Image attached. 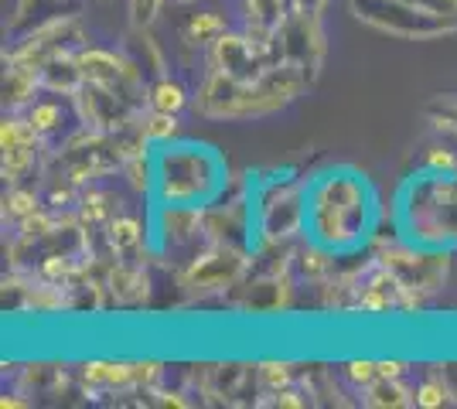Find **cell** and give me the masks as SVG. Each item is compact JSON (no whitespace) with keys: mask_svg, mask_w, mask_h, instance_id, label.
<instances>
[{"mask_svg":"<svg viewBox=\"0 0 457 409\" xmlns=\"http://www.w3.org/2000/svg\"><path fill=\"white\" fill-rule=\"evenodd\" d=\"M376 192L355 168H331L307 181V242L331 256L355 253L376 229Z\"/></svg>","mask_w":457,"mask_h":409,"instance_id":"1","label":"cell"},{"mask_svg":"<svg viewBox=\"0 0 457 409\" xmlns=\"http://www.w3.org/2000/svg\"><path fill=\"white\" fill-rule=\"evenodd\" d=\"M311 82L307 72L294 61H277L263 76L232 78L226 72H212L195 96V110L212 119H253L284 110L287 102L304 93Z\"/></svg>","mask_w":457,"mask_h":409,"instance_id":"2","label":"cell"},{"mask_svg":"<svg viewBox=\"0 0 457 409\" xmlns=\"http://www.w3.org/2000/svg\"><path fill=\"white\" fill-rule=\"evenodd\" d=\"M154 160V192L157 205H198L212 209L215 198L226 192V164L215 147L168 140L151 147Z\"/></svg>","mask_w":457,"mask_h":409,"instance_id":"3","label":"cell"},{"mask_svg":"<svg viewBox=\"0 0 457 409\" xmlns=\"http://www.w3.org/2000/svg\"><path fill=\"white\" fill-rule=\"evenodd\" d=\"M410 201L400 205L403 239L423 249H447L457 242V177L427 175L413 177L406 188Z\"/></svg>","mask_w":457,"mask_h":409,"instance_id":"4","label":"cell"},{"mask_svg":"<svg viewBox=\"0 0 457 409\" xmlns=\"http://www.w3.org/2000/svg\"><path fill=\"white\" fill-rule=\"evenodd\" d=\"M348 7L362 24H372V28H379L386 35H396V38L427 41L447 35V31H457L454 20L430 18L413 0H348Z\"/></svg>","mask_w":457,"mask_h":409,"instance_id":"5","label":"cell"},{"mask_svg":"<svg viewBox=\"0 0 457 409\" xmlns=\"http://www.w3.org/2000/svg\"><path fill=\"white\" fill-rule=\"evenodd\" d=\"M307 218V181L273 184L267 195L256 198V229L263 242H280L287 235L304 233Z\"/></svg>","mask_w":457,"mask_h":409,"instance_id":"6","label":"cell"},{"mask_svg":"<svg viewBox=\"0 0 457 409\" xmlns=\"http://www.w3.org/2000/svg\"><path fill=\"white\" fill-rule=\"evenodd\" d=\"M76 65L86 82L93 86H103V89H113L123 99L130 102H140V96L147 99V89H144V72L140 65L116 52H103V48H82L76 52Z\"/></svg>","mask_w":457,"mask_h":409,"instance_id":"7","label":"cell"},{"mask_svg":"<svg viewBox=\"0 0 457 409\" xmlns=\"http://www.w3.org/2000/svg\"><path fill=\"white\" fill-rule=\"evenodd\" d=\"M243 266H246V256L239 249H232L226 242H215L202 256H195V263L185 270L181 280L191 290H222V287H232L239 280Z\"/></svg>","mask_w":457,"mask_h":409,"instance_id":"8","label":"cell"},{"mask_svg":"<svg viewBox=\"0 0 457 409\" xmlns=\"http://www.w3.org/2000/svg\"><path fill=\"white\" fill-rule=\"evenodd\" d=\"M161 379L157 362H86L82 382L86 389H130V386H154Z\"/></svg>","mask_w":457,"mask_h":409,"instance_id":"9","label":"cell"},{"mask_svg":"<svg viewBox=\"0 0 457 409\" xmlns=\"http://www.w3.org/2000/svg\"><path fill=\"white\" fill-rule=\"evenodd\" d=\"M38 89H41L38 69H31V65H7V72H4V102H7L11 113L28 110L35 102V96H38Z\"/></svg>","mask_w":457,"mask_h":409,"instance_id":"10","label":"cell"},{"mask_svg":"<svg viewBox=\"0 0 457 409\" xmlns=\"http://www.w3.org/2000/svg\"><path fill=\"white\" fill-rule=\"evenodd\" d=\"M147 106L157 113H174L181 117V110H188V89L171 76H157L147 86Z\"/></svg>","mask_w":457,"mask_h":409,"instance_id":"11","label":"cell"},{"mask_svg":"<svg viewBox=\"0 0 457 409\" xmlns=\"http://www.w3.org/2000/svg\"><path fill=\"white\" fill-rule=\"evenodd\" d=\"M365 406H376V409L417 406V389L403 386V379H376L365 389Z\"/></svg>","mask_w":457,"mask_h":409,"instance_id":"12","label":"cell"},{"mask_svg":"<svg viewBox=\"0 0 457 409\" xmlns=\"http://www.w3.org/2000/svg\"><path fill=\"white\" fill-rule=\"evenodd\" d=\"M106 290L113 293L120 304H134L140 297H147V276L137 266H127V263H116L110 276H106Z\"/></svg>","mask_w":457,"mask_h":409,"instance_id":"13","label":"cell"},{"mask_svg":"<svg viewBox=\"0 0 457 409\" xmlns=\"http://www.w3.org/2000/svg\"><path fill=\"white\" fill-rule=\"evenodd\" d=\"M228 31V20L219 11H198L181 24V38L188 45H212L215 38H222Z\"/></svg>","mask_w":457,"mask_h":409,"instance_id":"14","label":"cell"},{"mask_svg":"<svg viewBox=\"0 0 457 409\" xmlns=\"http://www.w3.org/2000/svg\"><path fill=\"white\" fill-rule=\"evenodd\" d=\"M140 239H144V225L134 215H113L106 222V242H110L113 253H130L140 246Z\"/></svg>","mask_w":457,"mask_h":409,"instance_id":"15","label":"cell"},{"mask_svg":"<svg viewBox=\"0 0 457 409\" xmlns=\"http://www.w3.org/2000/svg\"><path fill=\"white\" fill-rule=\"evenodd\" d=\"M28 119H31V127H35V134L45 140V136H55L62 134V127H65V106L55 102V99H35L31 106H28Z\"/></svg>","mask_w":457,"mask_h":409,"instance_id":"16","label":"cell"},{"mask_svg":"<svg viewBox=\"0 0 457 409\" xmlns=\"http://www.w3.org/2000/svg\"><path fill=\"white\" fill-rule=\"evenodd\" d=\"M38 143H41V140H38ZM38 143H21V147L4 151V168H0V175H4V181H7V184H21V177L35 168Z\"/></svg>","mask_w":457,"mask_h":409,"instance_id":"17","label":"cell"},{"mask_svg":"<svg viewBox=\"0 0 457 409\" xmlns=\"http://www.w3.org/2000/svg\"><path fill=\"white\" fill-rule=\"evenodd\" d=\"M110 201L113 198L106 195V192H96V188H86L76 201V215L82 225H99V222H110L113 212H110Z\"/></svg>","mask_w":457,"mask_h":409,"instance_id":"18","label":"cell"},{"mask_svg":"<svg viewBox=\"0 0 457 409\" xmlns=\"http://www.w3.org/2000/svg\"><path fill=\"white\" fill-rule=\"evenodd\" d=\"M178 117L174 113H157V110H151L147 117L140 119V136H144V143L147 147H157V143H168V140H174L178 136Z\"/></svg>","mask_w":457,"mask_h":409,"instance_id":"19","label":"cell"},{"mask_svg":"<svg viewBox=\"0 0 457 409\" xmlns=\"http://www.w3.org/2000/svg\"><path fill=\"white\" fill-rule=\"evenodd\" d=\"M41 212V198L31 192V188H21V184H11V192L4 195V215L14 218V222H24L31 215Z\"/></svg>","mask_w":457,"mask_h":409,"instance_id":"20","label":"cell"},{"mask_svg":"<svg viewBox=\"0 0 457 409\" xmlns=\"http://www.w3.org/2000/svg\"><path fill=\"white\" fill-rule=\"evenodd\" d=\"M260 386L267 392H280L294 386V369L287 362H260Z\"/></svg>","mask_w":457,"mask_h":409,"instance_id":"21","label":"cell"},{"mask_svg":"<svg viewBox=\"0 0 457 409\" xmlns=\"http://www.w3.org/2000/svg\"><path fill=\"white\" fill-rule=\"evenodd\" d=\"M301 270H304V276H311V280H321V276H328V270H331V253L311 242L304 253H301Z\"/></svg>","mask_w":457,"mask_h":409,"instance_id":"22","label":"cell"},{"mask_svg":"<svg viewBox=\"0 0 457 409\" xmlns=\"http://www.w3.org/2000/svg\"><path fill=\"white\" fill-rule=\"evenodd\" d=\"M447 399H451V392H447V386L437 382V379H427V382H420L417 386V406L420 409H440V406H447Z\"/></svg>","mask_w":457,"mask_h":409,"instance_id":"23","label":"cell"},{"mask_svg":"<svg viewBox=\"0 0 457 409\" xmlns=\"http://www.w3.org/2000/svg\"><path fill=\"white\" fill-rule=\"evenodd\" d=\"M423 171H434V175H457V154L454 151H447V147H427Z\"/></svg>","mask_w":457,"mask_h":409,"instance_id":"24","label":"cell"},{"mask_svg":"<svg viewBox=\"0 0 457 409\" xmlns=\"http://www.w3.org/2000/svg\"><path fill=\"white\" fill-rule=\"evenodd\" d=\"M345 375H348L359 389H369V386L379 379V362H372V358H352V362L345 365Z\"/></svg>","mask_w":457,"mask_h":409,"instance_id":"25","label":"cell"},{"mask_svg":"<svg viewBox=\"0 0 457 409\" xmlns=\"http://www.w3.org/2000/svg\"><path fill=\"white\" fill-rule=\"evenodd\" d=\"M164 4L168 0H130V20H134L137 28H151Z\"/></svg>","mask_w":457,"mask_h":409,"instance_id":"26","label":"cell"},{"mask_svg":"<svg viewBox=\"0 0 457 409\" xmlns=\"http://www.w3.org/2000/svg\"><path fill=\"white\" fill-rule=\"evenodd\" d=\"M430 117H434V127L437 130H451L457 134V99H440L430 106Z\"/></svg>","mask_w":457,"mask_h":409,"instance_id":"27","label":"cell"},{"mask_svg":"<svg viewBox=\"0 0 457 409\" xmlns=\"http://www.w3.org/2000/svg\"><path fill=\"white\" fill-rule=\"evenodd\" d=\"M420 11H427L430 18L454 20L457 24V0H413Z\"/></svg>","mask_w":457,"mask_h":409,"instance_id":"28","label":"cell"},{"mask_svg":"<svg viewBox=\"0 0 457 409\" xmlns=\"http://www.w3.org/2000/svg\"><path fill=\"white\" fill-rule=\"evenodd\" d=\"M273 406H290V409H301L307 406V399L301 396V392L294 389V386H287V389L273 392Z\"/></svg>","mask_w":457,"mask_h":409,"instance_id":"29","label":"cell"},{"mask_svg":"<svg viewBox=\"0 0 457 409\" xmlns=\"http://www.w3.org/2000/svg\"><path fill=\"white\" fill-rule=\"evenodd\" d=\"M406 375V362L400 358H382L379 362V379H403Z\"/></svg>","mask_w":457,"mask_h":409,"instance_id":"30","label":"cell"},{"mask_svg":"<svg viewBox=\"0 0 457 409\" xmlns=\"http://www.w3.org/2000/svg\"><path fill=\"white\" fill-rule=\"evenodd\" d=\"M157 403H161V406H178V409L188 406V399H181V392H157Z\"/></svg>","mask_w":457,"mask_h":409,"instance_id":"31","label":"cell"},{"mask_svg":"<svg viewBox=\"0 0 457 409\" xmlns=\"http://www.w3.org/2000/svg\"><path fill=\"white\" fill-rule=\"evenodd\" d=\"M0 406H4V409H24V406H28V399H18V396H4V399H0Z\"/></svg>","mask_w":457,"mask_h":409,"instance_id":"32","label":"cell"},{"mask_svg":"<svg viewBox=\"0 0 457 409\" xmlns=\"http://www.w3.org/2000/svg\"><path fill=\"white\" fill-rule=\"evenodd\" d=\"M174 4H191V0H174Z\"/></svg>","mask_w":457,"mask_h":409,"instance_id":"33","label":"cell"},{"mask_svg":"<svg viewBox=\"0 0 457 409\" xmlns=\"http://www.w3.org/2000/svg\"><path fill=\"white\" fill-rule=\"evenodd\" d=\"M454 177H457V175H454Z\"/></svg>","mask_w":457,"mask_h":409,"instance_id":"34","label":"cell"}]
</instances>
